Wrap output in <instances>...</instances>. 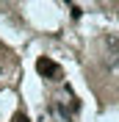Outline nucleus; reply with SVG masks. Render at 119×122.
Masks as SVG:
<instances>
[{"mask_svg": "<svg viewBox=\"0 0 119 122\" xmlns=\"http://www.w3.org/2000/svg\"><path fill=\"white\" fill-rule=\"evenodd\" d=\"M103 47H105V67L111 72H119V39L108 33L103 39Z\"/></svg>", "mask_w": 119, "mask_h": 122, "instance_id": "nucleus-1", "label": "nucleus"}, {"mask_svg": "<svg viewBox=\"0 0 119 122\" xmlns=\"http://www.w3.org/2000/svg\"><path fill=\"white\" fill-rule=\"evenodd\" d=\"M36 69L45 78H50V81H58V78H61V67L55 64V61H50V58H39L36 61Z\"/></svg>", "mask_w": 119, "mask_h": 122, "instance_id": "nucleus-2", "label": "nucleus"}, {"mask_svg": "<svg viewBox=\"0 0 119 122\" xmlns=\"http://www.w3.org/2000/svg\"><path fill=\"white\" fill-rule=\"evenodd\" d=\"M14 122H30V119H28L25 114H17V117H14Z\"/></svg>", "mask_w": 119, "mask_h": 122, "instance_id": "nucleus-3", "label": "nucleus"}]
</instances>
